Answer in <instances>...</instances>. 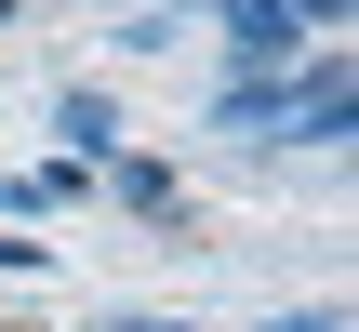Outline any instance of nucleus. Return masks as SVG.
<instances>
[{"label": "nucleus", "mask_w": 359, "mask_h": 332, "mask_svg": "<svg viewBox=\"0 0 359 332\" xmlns=\"http://www.w3.org/2000/svg\"><path fill=\"white\" fill-rule=\"evenodd\" d=\"M280 133H293V146H320V160L359 133V67H346V53H306V67H293V93H280Z\"/></svg>", "instance_id": "nucleus-1"}, {"label": "nucleus", "mask_w": 359, "mask_h": 332, "mask_svg": "<svg viewBox=\"0 0 359 332\" xmlns=\"http://www.w3.org/2000/svg\"><path fill=\"white\" fill-rule=\"evenodd\" d=\"M213 40H226V67H240V80H293V53H306L280 0H213Z\"/></svg>", "instance_id": "nucleus-2"}, {"label": "nucleus", "mask_w": 359, "mask_h": 332, "mask_svg": "<svg viewBox=\"0 0 359 332\" xmlns=\"http://www.w3.org/2000/svg\"><path fill=\"white\" fill-rule=\"evenodd\" d=\"M53 133H67V160H80V173H93V160H120V106H107L93 80H67V93H53Z\"/></svg>", "instance_id": "nucleus-3"}, {"label": "nucleus", "mask_w": 359, "mask_h": 332, "mask_svg": "<svg viewBox=\"0 0 359 332\" xmlns=\"http://www.w3.org/2000/svg\"><path fill=\"white\" fill-rule=\"evenodd\" d=\"M280 93H293V80H226V93L200 106V133H240V146H266V133H280Z\"/></svg>", "instance_id": "nucleus-4"}, {"label": "nucleus", "mask_w": 359, "mask_h": 332, "mask_svg": "<svg viewBox=\"0 0 359 332\" xmlns=\"http://www.w3.org/2000/svg\"><path fill=\"white\" fill-rule=\"evenodd\" d=\"M107 200H120L133 226H187V186H173L160 160H107Z\"/></svg>", "instance_id": "nucleus-5"}, {"label": "nucleus", "mask_w": 359, "mask_h": 332, "mask_svg": "<svg viewBox=\"0 0 359 332\" xmlns=\"http://www.w3.org/2000/svg\"><path fill=\"white\" fill-rule=\"evenodd\" d=\"M80 200V160H27V173H0V213L13 226H40V213H67Z\"/></svg>", "instance_id": "nucleus-6"}, {"label": "nucleus", "mask_w": 359, "mask_h": 332, "mask_svg": "<svg viewBox=\"0 0 359 332\" xmlns=\"http://www.w3.org/2000/svg\"><path fill=\"white\" fill-rule=\"evenodd\" d=\"M40 266H53V240H13L0 226V279H40Z\"/></svg>", "instance_id": "nucleus-7"}, {"label": "nucleus", "mask_w": 359, "mask_h": 332, "mask_svg": "<svg viewBox=\"0 0 359 332\" xmlns=\"http://www.w3.org/2000/svg\"><path fill=\"white\" fill-rule=\"evenodd\" d=\"M80 332H187V319H160V306H107V319H80Z\"/></svg>", "instance_id": "nucleus-8"}, {"label": "nucleus", "mask_w": 359, "mask_h": 332, "mask_svg": "<svg viewBox=\"0 0 359 332\" xmlns=\"http://www.w3.org/2000/svg\"><path fill=\"white\" fill-rule=\"evenodd\" d=\"M280 13H293V40H306V27H346L359 0H280Z\"/></svg>", "instance_id": "nucleus-9"}, {"label": "nucleus", "mask_w": 359, "mask_h": 332, "mask_svg": "<svg viewBox=\"0 0 359 332\" xmlns=\"http://www.w3.org/2000/svg\"><path fill=\"white\" fill-rule=\"evenodd\" d=\"M253 332H346V306H293V319H253Z\"/></svg>", "instance_id": "nucleus-10"}, {"label": "nucleus", "mask_w": 359, "mask_h": 332, "mask_svg": "<svg viewBox=\"0 0 359 332\" xmlns=\"http://www.w3.org/2000/svg\"><path fill=\"white\" fill-rule=\"evenodd\" d=\"M173 13H213V0H173Z\"/></svg>", "instance_id": "nucleus-11"}, {"label": "nucleus", "mask_w": 359, "mask_h": 332, "mask_svg": "<svg viewBox=\"0 0 359 332\" xmlns=\"http://www.w3.org/2000/svg\"><path fill=\"white\" fill-rule=\"evenodd\" d=\"M13 13H27V0H0V27H13Z\"/></svg>", "instance_id": "nucleus-12"}, {"label": "nucleus", "mask_w": 359, "mask_h": 332, "mask_svg": "<svg viewBox=\"0 0 359 332\" xmlns=\"http://www.w3.org/2000/svg\"><path fill=\"white\" fill-rule=\"evenodd\" d=\"M107 13H133V0H107Z\"/></svg>", "instance_id": "nucleus-13"}, {"label": "nucleus", "mask_w": 359, "mask_h": 332, "mask_svg": "<svg viewBox=\"0 0 359 332\" xmlns=\"http://www.w3.org/2000/svg\"><path fill=\"white\" fill-rule=\"evenodd\" d=\"M0 332H27V319H0Z\"/></svg>", "instance_id": "nucleus-14"}]
</instances>
